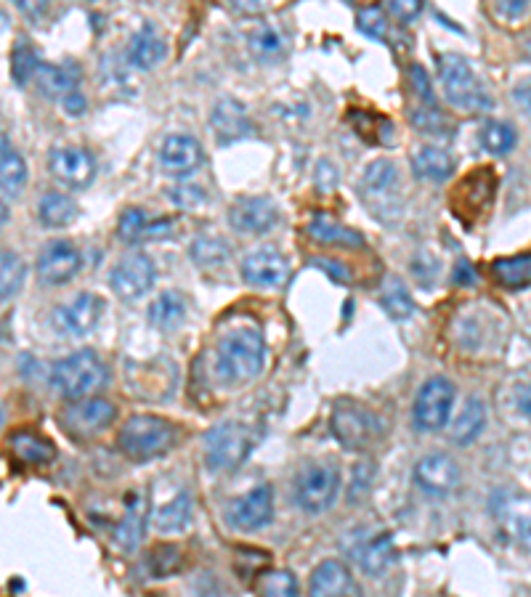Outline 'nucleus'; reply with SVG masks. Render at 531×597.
Returning <instances> with one entry per match:
<instances>
[{"label": "nucleus", "instance_id": "nucleus-1", "mask_svg": "<svg viewBox=\"0 0 531 597\" xmlns=\"http://www.w3.org/2000/svg\"><path fill=\"white\" fill-rule=\"evenodd\" d=\"M266 359V343L258 330H234L218 343L216 369L226 383H247L258 377Z\"/></svg>", "mask_w": 531, "mask_h": 597}, {"label": "nucleus", "instance_id": "nucleus-2", "mask_svg": "<svg viewBox=\"0 0 531 597\" xmlns=\"http://www.w3.org/2000/svg\"><path fill=\"white\" fill-rule=\"evenodd\" d=\"M176 444V428L173 422L154 417V414H133L131 420L117 433L120 452L133 462H147L170 452Z\"/></svg>", "mask_w": 531, "mask_h": 597}, {"label": "nucleus", "instance_id": "nucleus-3", "mask_svg": "<svg viewBox=\"0 0 531 597\" xmlns=\"http://www.w3.org/2000/svg\"><path fill=\"white\" fill-rule=\"evenodd\" d=\"M51 383L70 401L91 398L101 385L107 383V367L93 351H77L64 356L62 361H56Z\"/></svg>", "mask_w": 531, "mask_h": 597}, {"label": "nucleus", "instance_id": "nucleus-4", "mask_svg": "<svg viewBox=\"0 0 531 597\" xmlns=\"http://www.w3.org/2000/svg\"><path fill=\"white\" fill-rule=\"evenodd\" d=\"M439 77L447 93V101L462 112H484L492 107L484 83L478 80L470 62L460 54L439 56Z\"/></svg>", "mask_w": 531, "mask_h": 597}, {"label": "nucleus", "instance_id": "nucleus-5", "mask_svg": "<svg viewBox=\"0 0 531 597\" xmlns=\"http://www.w3.org/2000/svg\"><path fill=\"white\" fill-rule=\"evenodd\" d=\"M253 436L242 422H221L205 436V462L213 473H231L250 457Z\"/></svg>", "mask_w": 531, "mask_h": 597}, {"label": "nucleus", "instance_id": "nucleus-6", "mask_svg": "<svg viewBox=\"0 0 531 597\" xmlns=\"http://www.w3.org/2000/svg\"><path fill=\"white\" fill-rule=\"evenodd\" d=\"M332 433L346 449L364 452L383 436V425L367 406L356 401H340L332 412Z\"/></svg>", "mask_w": 531, "mask_h": 597}, {"label": "nucleus", "instance_id": "nucleus-7", "mask_svg": "<svg viewBox=\"0 0 531 597\" xmlns=\"http://www.w3.org/2000/svg\"><path fill=\"white\" fill-rule=\"evenodd\" d=\"M340 491V470L330 462L306 467L295 481V502L303 513L322 515L327 513Z\"/></svg>", "mask_w": 531, "mask_h": 597}, {"label": "nucleus", "instance_id": "nucleus-8", "mask_svg": "<svg viewBox=\"0 0 531 597\" xmlns=\"http://www.w3.org/2000/svg\"><path fill=\"white\" fill-rule=\"evenodd\" d=\"M362 199L380 221L385 215H391L393 221L401 213L399 170L391 160H375L367 165L362 176Z\"/></svg>", "mask_w": 531, "mask_h": 597}, {"label": "nucleus", "instance_id": "nucleus-9", "mask_svg": "<svg viewBox=\"0 0 531 597\" xmlns=\"http://www.w3.org/2000/svg\"><path fill=\"white\" fill-rule=\"evenodd\" d=\"M455 404V385L447 377H431L415 401V425L423 433H436L447 425Z\"/></svg>", "mask_w": 531, "mask_h": 597}, {"label": "nucleus", "instance_id": "nucleus-10", "mask_svg": "<svg viewBox=\"0 0 531 597\" xmlns=\"http://www.w3.org/2000/svg\"><path fill=\"white\" fill-rule=\"evenodd\" d=\"M494 521L508 542L531 550V497L505 491L494 502Z\"/></svg>", "mask_w": 531, "mask_h": 597}, {"label": "nucleus", "instance_id": "nucleus-11", "mask_svg": "<svg viewBox=\"0 0 531 597\" xmlns=\"http://www.w3.org/2000/svg\"><path fill=\"white\" fill-rule=\"evenodd\" d=\"M154 284V263L144 253L125 255L109 274V287L125 303L144 298Z\"/></svg>", "mask_w": 531, "mask_h": 597}, {"label": "nucleus", "instance_id": "nucleus-12", "mask_svg": "<svg viewBox=\"0 0 531 597\" xmlns=\"http://www.w3.org/2000/svg\"><path fill=\"white\" fill-rule=\"evenodd\" d=\"M348 555L367 576H380L393 563L396 547L388 531H354L348 539Z\"/></svg>", "mask_w": 531, "mask_h": 597}, {"label": "nucleus", "instance_id": "nucleus-13", "mask_svg": "<svg viewBox=\"0 0 531 597\" xmlns=\"http://www.w3.org/2000/svg\"><path fill=\"white\" fill-rule=\"evenodd\" d=\"M415 483L428 497H452L462 483V470L449 454H428L415 465Z\"/></svg>", "mask_w": 531, "mask_h": 597}, {"label": "nucleus", "instance_id": "nucleus-14", "mask_svg": "<svg viewBox=\"0 0 531 597\" xmlns=\"http://www.w3.org/2000/svg\"><path fill=\"white\" fill-rule=\"evenodd\" d=\"M104 314V300L93 292H80L70 303H64L54 311V327L64 335L80 337L96 330Z\"/></svg>", "mask_w": 531, "mask_h": 597}, {"label": "nucleus", "instance_id": "nucleus-15", "mask_svg": "<svg viewBox=\"0 0 531 597\" xmlns=\"http://www.w3.org/2000/svg\"><path fill=\"white\" fill-rule=\"evenodd\" d=\"M274 518V491L271 486H255L250 494L234 499L226 510V521L231 529L255 531L269 526Z\"/></svg>", "mask_w": 531, "mask_h": 597}, {"label": "nucleus", "instance_id": "nucleus-16", "mask_svg": "<svg viewBox=\"0 0 531 597\" xmlns=\"http://www.w3.org/2000/svg\"><path fill=\"white\" fill-rule=\"evenodd\" d=\"M48 170L56 181L70 189H83L96 178V160L88 149L80 146H59L48 154Z\"/></svg>", "mask_w": 531, "mask_h": 597}, {"label": "nucleus", "instance_id": "nucleus-17", "mask_svg": "<svg viewBox=\"0 0 531 597\" xmlns=\"http://www.w3.org/2000/svg\"><path fill=\"white\" fill-rule=\"evenodd\" d=\"M83 266L80 250L67 239L48 242L38 255V276L43 284H67Z\"/></svg>", "mask_w": 531, "mask_h": 597}, {"label": "nucleus", "instance_id": "nucleus-18", "mask_svg": "<svg viewBox=\"0 0 531 597\" xmlns=\"http://www.w3.org/2000/svg\"><path fill=\"white\" fill-rule=\"evenodd\" d=\"M117 417V409L107 398H80L72 401L64 412V425L75 436H96L104 428H109Z\"/></svg>", "mask_w": 531, "mask_h": 597}, {"label": "nucleus", "instance_id": "nucleus-19", "mask_svg": "<svg viewBox=\"0 0 531 597\" xmlns=\"http://www.w3.org/2000/svg\"><path fill=\"white\" fill-rule=\"evenodd\" d=\"M308 597H362L351 568L343 560H322L311 574Z\"/></svg>", "mask_w": 531, "mask_h": 597}, {"label": "nucleus", "instance_id": "nucleus-20", "mask_svg": "<svg viewBox=\"0 0 531 597\" xmlns=\"http://www.w3.org/2000/svg\"><path fill=\"white\" fill-rule=\"evenodd\" d=\"M205 154H202L200 141L186 133H173L162 141L160 146V165L168 176L186 178L200 168Z\"/></svg>", "mask_w": 531, "mask_h": 597}, {"label": "nucleus", "instance_id": "nucleus-21", "mask_svg": "<svg viewBox=\"0 0 531 597\" xmlns=\"http://www.w3.org/2000/svg\"><path fill=\"white\" fill-rule=\"evenodd\" d=\"M229 221L242 234H266L277 226L279 210L269 197H239L231 205Z\"/></svg>", "mask_w": 531, "mask_h": 597}, {"label": "nucleus", "instance_id": "nucleus-22", "mask_svg": "<svg viewBox=\"0 0 531 597\" xmlns=\"http://www.w3.org/2000/svg\"><path fill=\"white\" fill-rule=\"evenodd\" d=\"M242 279L253 287H263V290H274L282 287L290 276V263L277 250H255L242 261Z\"/></svg>", "mask_w": 531, "mask_h": 597}, {"label": "nucleus", "instance_id": "nucleus-23", "mask_svg": "<svg viewBox=\"0 0 531 597\" xmlns=\"http://www.w3.org/2000/svg\"><path fill=\"white\" fill-rule=\"evenodd\" d=\"M149 521V497L147 491L133 489L128 497H125V513L123 521L117 523L115 531V542L123 547V550H136L144 539V531H147Z\"/></svg>", "mask_w": 531, "mask_h": 597}, {"label": "nucleus", "instance_id": "nucleus-24", "mask_svg": "<svg viewBox=\"0 0 531 597\" xmlns=\"http://www.w3.org/2000/svg\"><path fill=\"white\" fill-rule=\"evenodd\" d=\"M210 125H213L218 144H231V141H239V138H245L247 133L253 131V123H250L245 104H239L231 96L216 101L213 115H210Z\"/></svg>", "mask_w": 531, "mask_h": 597}, {"label": "nucleus", "instance_id": "nucleus-25", "mask_svg": "<svg viewBox=\"0 0 531 597\" xmlns=\"http://www.w3.org/2000/svg\"><path fill=\"white\" fill-rule=\"evenodd\" d=\"M170 234V221L165 218H149L141 207H128L117 221V237L128 245H139L147 239H162Z\"/></svg>", "mask_w": 531, "mask_h": 597}, {"label": "nucleus", "instance_id": "nucleus-26", "mask_svg": "<svg viewBox=\"0 0 531 597\" xmlns=\"http://www.w3.org/2000/svg\"><path fill=\"white\" fill-rule=\"evenodd\" d=\"M80 67L77 64H40L38 72H35V83H38V91L48 99H59L77 91L80 85Z\"/></svg>", "mask_w": 531, "mask_h": 597}, {"label": "nucleus", "instance_id": "nucleus-27", "mask_svg": "<svg viewBox=\"0 0 531 597\" xmlns=\"http://www.w3.org/2000/svg\"><path fill=\"white\" fill-rule=\"evenodd\" d=\"M412 170H415L417 178H425V181H447V178L455 176L457 162L441 146H420L412 154Z\"/></svg>", "mask_w": 531, "mask_h": 597}, {"label": "nucleus", "instance_id": "nucleus-28", "mask_svg": "<svg viewBox=\"0 0 531 597\" xmlns=\"http://www.w3.org/2000/svg\"><path fill=\"white\" fill-rule=\"evenodd\" d=\"M168 54V46L152 24H144L136 35L131 38V46H128V59H131L133 67L139 69H152L165 59Z\"/></svg>", "mask_w": 531, "mask_h": 597}, {"label": "nucleus", "instance_id": "nucleus-29", "mask_svg": "<svg viewBox=\"0 0 531 597\" xmlns=\"http://www.w3.org/2000/svg\"><path fill=\"white\" fill-rule=\"evenodd\" d=\"M186 319V300L181 292L165 290L160 292V298L149 306V322L154 330L173 332L178 330Z\"/></svg>", "mask_w": 531, "mask_h": 597}, {"label": "nucleus", "instance_id": "nucleus-30", "mask_svg": "<svg viewBox=\"0 0 531 597\" xmlns=\"http://www.w3.org/2000/svg\"><path fill=\"white\" fill-rule=\"evenodd\" d=\"M192 497L176 494V497L154 510V529L160 534H181L192 523Z\"/></svg>", "mask_w": 531, "mask_h": 597}, {"label": "nucleus", "instance_id": "nucleus-31", "mask_svg": "<svg viewBox=\"0 0 531 597\" xmlns=\"http://www.w3.org/2000/svg\"><path fill=\"white\" fill-rule=\"evenodd\" d=\"M486 425V406L478 396H470L465 401V406L460 409V414L452 422V441L460 446L470 444L481 436V430Z\"/></svg>", "mask_w": 531, "mask_h": 597}, {"label": "nucleus", "instance_id": "nucleus-32", "mask_svg": "<svg viewBox=\"0 0 531 597\" xmlns=\"http://www.w3.org/2000/svg\"><path fill=\"white\" fill-rule=\"evenodd\" d=\"M308 234L316 239V242H324V245H340V247H364V237L359 231L348 229L343 223H338L330 215L319 213L314 221L308 223Z\"/></svg>", "mask_w": 531, "mask_h": 597}, {"label": "nucleus", "instance_id": "nucleus-33", "mask_svg": "<svg viewBox=\"0 0 531 597\" xmlns=\"http://www.w3.org/2000/svg\"><path fill=\"white\" fill-rule=\"evenodd\" d=\"M8 444H11V452L27 465H46L56 457L54 444H48L46 438L30 433V430H16Z\"/></svg>", "mask_w": 531, "mask_h": 597}, {"label": "nucleus", "instance_id": "nucleus-34", "mask_svg": "<svg viewBox=\"0 0 531 597\" xmlns=\"http://www.w3.org/2000/svg\"><path fill=\"white\" fill-rule=\"evenodd\" d=\"M77 215V205L75 199L67 197L62 192H48L43 194L38 205V218L43 226L48 229H64V226H70L75 221Z\"/></svg>", "mask_w": 531, "mask_h": 597}, {"label": "nucleus", "instance_id": "nucleus-35", "mask_svg": "<svg viewBox=\"0 0 531 597\" xmlns=\"http://www.w3.org/2000/svg\"><path fill=\"white\" fill-rule=\"evenodd\" d=\"M492 274L508 290L531 287V253L513 255V258H497L492 263Z\"/></svg>", "mask_w": 531, "mask_h": 597}, {"label": "nucleus", "instance_id": "nucleus-36", "mask_svg": "<svg viewBox=\"0 0 531 597\" xmlns=\"http://www.w3.org/2000/svg\"><path fill=\"white\" fill-rule=\"evenodd\" d=\"M27 181V165L22 154L16 152L11 141L0 133V189L3 192H19Z\"/></svg>", "mask_w": 531, "mask_h": 597}, {"label": "nucleus", "instance_id": "nucleus-37", "mask_svg": "<svg viewBox=\"0 0 531 597\" xmlns=\"http://www.w3.org/2000/svg\"><path fill=\"white\" fill-rule=\"evenodd\" d=\"M27 279V266L11 250H0V300H11L16 292L22 290Z\"/></svg>", "mask_w": 531, "mask_h": 597}, {"label": "nucleus", "instance_id": "nucleus-38", "mask_svg": "<svg viewBox=\"0 0 531 597\" xmlns=\"http://www.w3.org/2000/svg\"><path fill=\"white\" fill-rule=\"evenodd\" d=\"M380 306L391 319L396 322H404L409 316L415 314V300L409 295V290L399 279H393V282L385 284V290L380 292Z\"/></svg>", "mask_w": 531, "mask_h": 597}, {"label": "nucleus", "instance_id": "nucleus-39", "mask_svg": "<svg viewBox=\"0 0 531 597\" xmlns=\"http://www.w3.org/2000/svg\"><path fill=\"white\" fill-rule=\"evenodd\" d=\"M38 51L32 46L27 38L16 40L14 51H11V77H14L16 85H27L30 80H35V72H38Z\"/></svg>", "mask_w": 531, "mask_h": 597}, {"label": "nucleus", "instance_id": "nucleus-40", "mask_svg": "<svg viewBox=\"0 0 531 597\" xmlns=\"http://www.w3.org/2000/svg\"><path fill=\"white\" fill-rule=\"evenodd\" d=\"M149 574L154 579H170L173 574L181 571L184 566V552L178 550L176 544H160L149 552Z\"/></svg>", "mask_w": 531, "mask_h": 597}, {"label": "nucleus", "instance_id": "nucleus-41", "mask_svg": "<svg viewBox=\"0 0 531 597\" xmlns=\"http://www.w3.org/2000/svg\"><path fill=\"white\" fill-rule=\"evenodd\" d=\"M518 136L513 131V125L502 123V120H489V123L481 128V144H484L486 152L492 154H508L513 146H516Z\"/></svg>", "mask_w": 531, "mask_h": 597}, {"label": "nucleus", "instance_id": "nucleus-42", "mask_svg": "<svg viewBox=\"0 0 531 597\" xmlns=\"http://www.w3.org/2000/svg\"><path fill=\"white\" fill-rule=\"evenodd\" d=\"M258 592H261V597H298L301 595V590H298V579H295L293 571H287V568H274V571H266V574H261Z\"/></svg>", "mask_w": 531, "mask_h": 597}, {"label": "nucleus", "instance_id": "nucleus-43", "mask_svg": "<svg viewBox=\"0 0 531 597\" xmlns=\"http://www.w3.org/2000/svg\"><path fill=\"white\" fill-rule=\"evenodd\" d=\"M229 255L231 247L218 237H200L192 245V258L197 266H221V263L229 261Z\"/></svg>", "mask_w": 531, "mask_h": 597}, {"label": "nucleus", "instance_id": "nucleus-44", "mask_svg": "<svg viewBox=\"0 0 531 597\" xmlns=\"http://www.w3.org/2000/svg\"><path fill=\"white\" fill-rule=\"evenodd\" d=\"M250 51H253L258 59H274L285 51V40L279 35L274 27L269 24H263L258 30L250 32Z\"/></svg>", "mask_w": 531, "mask_h": 597}, {"label": "nucleus", "instance_id": "nucleus-45", "mask_svg": "<svg viewBox=\"0 0 531 597\" xmlns=\"http://www.w3.org/2000/svg\"><path fill=\"white\" fill-rule=\"evenodd\" d=\"M412 123H415L423 133H428V136H444V138L452 136V125H449L447 117L441 115L439 107L415 109V112H412Z\"/></svg>", "mask_w": 531, "mask_h": 597}, {"label": "nucleus", "instance_id": "nucleus-46", "mask_svg": "<svg viewBox=\"0 0 531 597\" xmlns=\"http://www.w3.org/2000/svg\"><path fill=\"white\" fill-rule=\"evenodd\" d=\"M356 24L364 35H370L372 40H385L388 38V19L385 11L380 6H367L356 14Z\"/></svg>", "mask_w": 531, "mask_h": 597}, {"label": "nucleus", "instance_id": "nucleus-47", "mask_svg": "<svg viewBox=\"0 0 531 597\" xmlns=\"http://www.w3.org/2000/svg\"><path fill=\"white\" fill-rule=\"evenodd\" d=\"M168 194H170V202L178 207H200L208 202V197H205V189H202V186L181 184V186H173Z\"/></svg>", "mask_w": 531, "mask_h": 597}, {"label": "nucleus", "instance_id": "nucleus-48", "mask_svg": "<svg viewBox=\"0 0 531 597\" xmlns=\"http://www.w3.org/2000/svg\"><path fill=\"white\" fill-rule=\"evenodd\" d=\"M409 77H412V85H415L417 96H420L428 107H436V93H433L431 77L425 75V69L420 67V64H412V67H409Z\"/></svg>", "mask_w": 531, "mask_h": 597}, {"label": "nucleus", "instance_id": "nucleus-49", "mask_svg": "<svg viewBox=\"0 0 531 597\" xmlns=\"http://www.w3.org/2000/svg\"><path fill=\"white\" fill-rule=\"evenodd\" d=\"M356 483L351 486V494H348V499H362L364 494H367V489L372 486V478H375V467L372 465H359L356 467V473H354Z\"/></svg>", "mask_w": 531, "mask_h": 597}, {"label": "nucleus", "instance_id": "nucleus-50", "mask_svg": "<svg viewBox=\"0 0 531 597\" xmlns=\"http://www.w3.org/2000/svg\"><path fill=\"white\" fill-rule=\"evenodd\" d=\"M412 274H415L423 284H428L431 279H436V276H439V261H436V258H431V255H420V258H415V261H412Z\"/></svg>", "mask_w": 531, "mask_h": 597}, {"label": "nucleus", "instance_id": "nucleus-51", "mask_svg": "<svg viewBox=\"0 0 531 597\" xmlns=\"http://www.w3.org/2000/svg\"><path fill=\"white\" fill-rule=\"evenodd\" d=\"M423 8L425 6L420 0H399V3H391V14L401 19V22H412L415 16H420Z\"/></svg>", "mask_w": 531, "mask_h": 597}, {"label": "nucleus", "instance_id": "nucleus-52", "mask_svg": "<svg viewBox=\"0 0 531 597\" xmlns=\"http://www.w3.org/2000/svg\"><path fill=\"white\" fill-rule=\"evenodd\" d=\"M494 11L505 19H521V16L529 14V3H521V0H508V3H497Z\"/></svg>", "mask_w": 531, "mask_h": 597}, {"label": "nucleus", "instance_id": "nucleus-53", "mask_svg": "<svg viewBox=\"0 0 531 597\" xmlns=\"http://www.w3.org/2000/svg\"><path fill=\"white\" fill-rule=\"evenodd\" d=\"M62 107L70 117H80V115H85V107H88V104H85L83 93L75 91V93H70V96H64Z\"/></svg>", "mask_w": 531, "mask_h": 597}, {"label": "nucleus", "instance_id": "nucleus-54", "mask_svg": "<svg viewBox=\"0 0 531 597\" xmlns=\"http://www.w3.org/2000/svg\"><path fill=\"white\" fill-rule=\"evenodd\" d=\"M455 282L462 284V287H470V284H476V271H473V266H470L468 261L457 263Z\"/></svg>", "mask_w": 531, "mask_h": 597}, {"label": "nucleus", "instance_id": "nucleus-55", "mask_svg": "<svg viewBox=\"0 0 531 597\" xmlns=\"http://www.w3.org/2000/svg\"><path fill=\"white\" fill-rule=\"evenodd\" d=\"M513 99H516V104H521V109L531 117V80L529 83L518 85L516 91H513Z\"/></svg>", "mask_w": 531, "mask_h": 597}, {"label": "nucleus", "instance_id": "nucleus-56", "mask_svg": "<svg viewBox=\"0 0 531 597\" xmlns=\"http://www.w3.org/2000/svg\"><path fill=\"white\" fill-rule=\"evenodd\" d=\"M518 409L524 417L531 420V380L526 385H521V391H518Z\"/></svg>", "mask_w": 531, "mask_h": 597}, {"label": "nucleus", "instance_id": "nucleus-57", "mask_svg": "<svg viewBox=\"0 0 531 597\" xmlns=\"http://www.w3.org/2000/svg\"><path fill=\"white\" fill-rule=\"evenodd\" d=\"M8 215H11V210H8V205L0 199V223L8 221Z\"/></svg>", "mask_w": 531, "mask_h": 597}, {"label": "nucleus", "instance_id": "nucleus-58", "mask_svg": "<svg viewBox=\"0 0 531 597\" xmlns=\"http://www.w3.org/2000/svg\"><path fill=\"white\" fill-rule=\"evenodd\" d=\"M529 340H531V332H529Z\"/></svg>", "mask_w": 531, "mask_h": 597}]
</instances>
